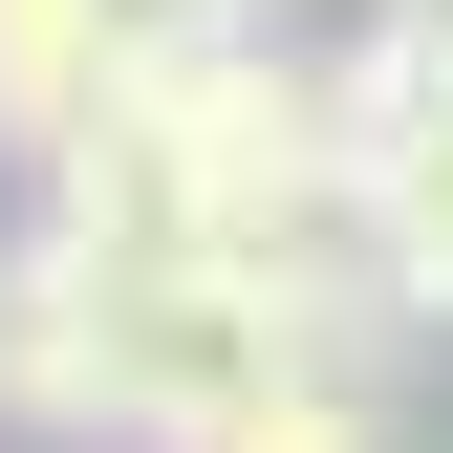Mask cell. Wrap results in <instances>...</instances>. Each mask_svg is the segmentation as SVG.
Returning <instances> with one entry per match:
<instances>
[{
  "instance_id": "obj_3",
  "label": "cell",
  "mask_w": 453,
  "mask_h": 453,
  "mask_svg": "<svg viewBox=\"0 0 453 453\" xmlns=\"http://www.w3.org/2000/svg\"><path fill=\"white\" fill-rule=\"evenodd\" d=\"M108 87H130V22H108V0H0V151H22V173L87 130Z\"/></svg>"
},
{
  "instance_id": "obj_4",
  "label": "cell",
  "mask_w": 453,
  "mask_h": 453,
  "mask_svg": "<svg viewBox=\"0 0 453 453\" xmlns=\"http://www.w3.org/2000/svg\"><path fill=\"white\" fill-rule=\"evenodd\" d=\"M195 453H388V432H367V388H346V367H303V388H259V411H238V432H195Z\"/></svg>"
},
{
  "instance_id": "obj_1",
  "label": "cell",
  "mask_w": 453,
  "mask_h": 453,
  "mask_svg": "<svg viewBox=\"0 0 453 453\" xmlns=\"http://www.w3.org/2000/svg\"><path fill=\"white\" fill-rule=\"evenodd\" d=\"M346 151H367V259L411 280V324H453V22L388 0V43H346Z\"/></svg>"
},
{
  "instance_id": "obj_5",
  "label": "cell",
  "mask_w": 453,
  "mask_h": 453,
  "mask_svg": "<svg viewBox=\"0 0 453 453\" xmlns=\"http://www.w3.org/2000/svg\"><path fill=\"white\" fill-rule=\"evenodd\" d=\"M411 22H453V0H411Z\"/></svg>"
},
{
  "instance_id": "obj_2",
  "label": "cell",
  "mask_w": 453,
  "mask_h": 453,
  "mask_svg": "<svg viewBox=\"0 0 453 453\" xmlns=\"http://www.w3.org/2000/svg\"><path fill=\"white\" fill-rule=\"evenodd\" d=\"M0 432H43V453L130 432V411H108V280H87L65 216H43V238H0Z\"/></svg>"
},
{
  "instance_id": "obj_6",
  "label": "cell",
  "mask_w": 453,
  "mask_h": 453,
  "mask_svg": "<svg viewBox=\"0 0 453 453\" xmlns=\"http://www.w3.org/2000/svg\"><path fill=\"white\" fill-rule=\"evenodd\" d=\"M259 22H280V0H259Z\"/></svg>"
}]
</instances>
